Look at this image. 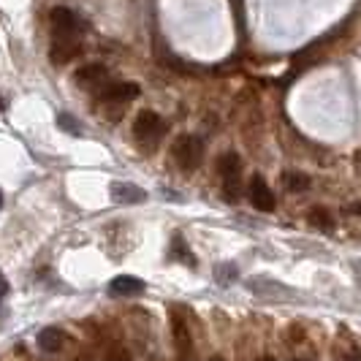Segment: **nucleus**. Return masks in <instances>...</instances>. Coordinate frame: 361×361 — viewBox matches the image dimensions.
<instances>
[{
    "instance_id": "nucleus-6",
    "label": "nucleus",
    "mask_w": 361,
    "mask_h": 361,
    "mask_svg": "<svg viewBox=\"0 0 361 361\" xmlns=\"http://www.w3.org/2000/svg\"><path fill=\"white\" fill-rule=\"evenodd\" d=\"M49 19H52L54 36H79V30H82L79 17L66 6H54L49 11Z\"/></svg>"
},
{
    "instance_id": "nucleus-21",
    "label": "nucleus",
    "mask_w": 361,
    "mask_h": 361,
    "mask_svg": "<svg viewBox=\"0 0 361 361\" xmlns=\"http://www.w3.org/2000/svg\"><path fill=\"white\" fill-rule=\"evenodd\" d=\"M0 207H3V190H0Z\"/></svg>"
},
{
    "instance_id": "nucleus-14",
    "label": "nucleus",
    "mask_w": 361,
    "mask_h": 361,
    "mask_svg": "<svg viewBox=\"0 0 361 361\" xmlns=\"http://www.w3.org/2000/svg\"><path fill=\"white\" fill-rule=\"evenodd\" d=\"M174 337H177V345H180V353H185L190 348V340H188V329L180 318H174Z\"/></svg>"
},
{
    "instance_id": "nucleus-16",
    "label": "nucleus",
    "mask_w": 361,
    "mask_h": 361,
    "mask_svg": "<svg viewBox=\"0 0 361 361\" xmlns=\"http://www.w3.org/2000/svg\"><path fill=\"white\" fill-rule=\"evenodd\" d=\"M57 123H60L63 130H68V133H73V136H79V133H82V130H79V123L73 120L71 114H60V117H57Z\"/></svg>"
},
{
    "instance_id": "nucleus-15",
    "label": "nucleus",
    "mask_w": 361,
    "mask_h": 361,
    "mask_svg": "<svg viewBox=\"0 0 361 361\" xmlns=\"http://www.w3.org/2000/svg\"><path fill=\"white\" fill-rule=\"evenodd\" d=\"M106 361H133V359H130V353H128L123 345H111L106 353Z\"/></svg>"
},
{
    "instance_id": "nucleus-13",
    "label": "nucleus",
    "mask_w": 361,
    "mask_h": 361,
    "mask_svg": "<svg viewBox=\"0 0 361 361\" xmlns=\"http://www.w3.org/2000/svg\"><path fill=\"white\" fill-rule=\"evenodd\" d=\"M307 217L315 228H321V231H334V217H331V212L324 209V207H312Z\"/></svg>"
},
{
    "instance_id": "nucleus-7",
    "label": "nucleus",
    "mask_w": 361,
    "mask_h": 361,
    "mask_svg": "<svg viewBox=\"0 0 361 361\" xmlns=\"http://www.w3.org/2000/svg\"><path fill=\"white\" fill-rule=\"evenodd\" d=\"M247 193H250V204H253L258 212H271L274 209V193H271V188L267 185V180L261 177V174H255L250 185H247Z\"/></svg>"
},
{
    "instance_id": "nucleus-4",
    "label": "nucleus",
    "mask_w": 361,
    "mask_h": 361,
    "mask_svg": "<svg viewBox=\"0 0 361 361\" xmlns=\"http://www.w3.org/2000/svg\"><path fill=\"white\" fill-rule=\"evenodd\" d=\"M139 95V85L136 82H106L98 90V101L101 104H128Z\"/></svg>"
},
{
    "instance_id": "nucleus-5",
    "label": "nucleus",
    "mask_w": 361,
    "mask_h": 361,
    "mask_svg": "<svg viewBox=\"0 0 361 361\" xmlns=\"http://www.w3.org/2000/svg\"><path fill=\"white\" fill-rule=\"evenodd\" d=\"M82 54V44L76 36H54L52 49H49V60L54 66H66Z\"/></svg>"
},
{
    "instance_id": "nucleus-12",
    "label": "nucleus",
    "mask_w": 361,
    "mask_h": 361,
    "mask_svg": "<svg viewBox=\"0 0 361 361\" xmlns=\"http://www.w3.org/2000/svg\"><path fill=\"white\" fill-rule=\"evenodd\" d=\"M283 188H286L288 193H302V190L310 188V177L302 174V171H286V174H283Z\"/></svg>"
},
{
    "instance_id": "nucleus-9",
    "label": "nucleus",
    "mask_w": 361,
    "mask_h": 361,
    "mask_svg": "<svg viewBox=\"0 0 361 361\" xmlns=\"http://www.w3.org/2000/svg\"><path fill=\"white\" fill-rule=\"evenodd\" d=\"M111 199L117 204H142L147 201V190L133 182H111Z\"/></svg>"
},
{
    "instance_id": "nucleus-19",
    "label": "nucleus",
    "mask_w": 361,
    "mask_h": 361,
    "mask_svg": "<svg viewBox=\"0 0 361 361\" xmlns=\"http://www.w3.org/2000/svg\"><path fill=\"white\" fill-rule=\"evenodd\" d=\"M6 293H8V280H6L3 274H0V299H3Z\"/></svg>"
},
{
    "instance_id": "nucleus-17",
    "label": "nucleus",
    "mask_w": 361,
    "mask_h": 361,
    "mask_svg": "<svg viewBox=\"0 0 361 361\" xmlns=\"http://www.w3.org/2000/svg\"><path fill=\"white\" fill-rule=\"evenodd\" d=\"M217 277H220V283H231V280H228V277H231V274H236V269H231V267H217Z\"/></svg>"
},
{
    "instance_id": "nucleus-20",
    "label": "nucleus",
    "mask_w": 361,
    "mask_h": 361,
    "mask_svg": "<svg viewBox=\"0 0 361 361\" xmlns=\"http://www.w3.org/2000/svg\"><path fill=\"white\" fill-rule=\"evenodd\" d=\"M209 361H226V359H220V356H212V359H209Z\"/></svg>"
},
{
    "instance_id": "nucleus-22",
    "label": "nucleus",
    "mask_w": 361,
    "mask_h": 361,
    "mask_svg": "<svg viewBox=\"0 0 361 361\" xmlns=\"http://www.w3.org/2000/svg\"><path fill=\"white\" fill-rule=\"evenodd\" d=\"M261 361H269V359H261Z\"/></svg>"
},
{
    "instance_id": "nucleus-1",
    "label": "nucleus",
    "mask_w": 361,
    "mask_h": 361,
    "mask_svg": "<svg viewBox=\"0 0 361 361\" xmlns=\"http://www.w3.org/2000/svg\"><path fill=\"white\" fill-rule=\"evenodd\" d=\"M171 155H174V163L180 166L185 174L196 171L201 163H204V142L193 133H185L180 136L174 147H171Z\"/></svg>"
},
{
    "instance_id": "nucleus-3",
    "label": "nucleus",
    "mask_w": 361,
    "mask_h": 361,
    "mask_svg": "<svg viewBox=\"0 0 361 361\" xmlns=\"http://www.w3.org/2000/svg\"><path fill=\"white\" fill-rule=\"evenodd\" d=\"M217 171H220V180H223V190H226V199L236 201L239 199V180H242V161L236 152H226L220 155L217 161Z\"/></svg>"
},
{
    "instance_id": "nucleus-11",
    "label": "nucleus",
    "mask_w": 361,
    "mask_h": 361,
    "mask_svg": "<svg viewBox=\"0 0 361 361\" xmlns=\"http://www.w3.org/2000/svg\"><path fill=\"white\" fill-rule=\"evenodd\" d=\"M63 343H66V337H63V331L54 329V326H47V329L38 331V348H41L44 353H57V350L63 348Z\"/></svg>"
},
{
    "instance_id": "nucleus-10",
    "label": "nucleus",
    "mask_w": 361,
    "mask_h": 361,
    "mask_svg": "<svg viewBox=\"0 0 361 361\" xmlns=\"http://www.w3.org/2000/svg\"><path fill=\"white\" fill-rule=\"evenodd\" d=\"M109 293L111 296H139V293H145V280H139L133 274H120L109 283Z\"/></svg>"
},
{
    "instance_id": "nucleus-2",
    "label": "nucleus",
    "mask_w": 361,
    "mask_h": 361,
    "mask_svg": "<svg viewBox=\"0 0 361 361\" xmlns=\"http://www.w3.org/2000/svg\"><path fill=\"white\" fill-rule=\"evenodd\" d=\"M163 133H166V123L161 120V114H155L149 109L136 114V120H133V136L145 147H155L163 139Z\"/></svg>"
},
{
    "instance_id": "nucleus-8",
    "label": "nucleus",
    "mask_w": 361,
    "mask_h": 361,
    "mask_svg": "<svg viewBox=\"0 0 361 361\" xmlns=\"http://www.w3.org/2000/svg\"><path fill=\"white\" fill-rule=\"evenodd\" d=\"M106 66H101V63H87V66H82V68H76L73 71V82L79 85V87H104L106 85Z\"/></svg>"
},
{
    "instance_id": "nucleus-18",
    "label": "nucleus",
    "mask_w": 361,
    "mask_h": 361,
    "mask_svg": "<svg viewBox=\"0 0 361 361\" xmlns=\"http://www.w3.org/2000/svg\"><path fill=\"white\" fill-rule=\"evenodd\" d=\"M345 212H348V215L361 217V201H356V204H348V207H345Z\"/></svg>"
}]
</instances>
